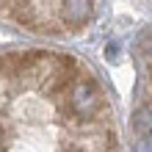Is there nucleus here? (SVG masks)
<instances>
[{
    "label": "nucleus",
    "instance_id": "obj_1",
    "mask_svg": "<svg viewBox=\"0 0 152 152\" xmlns=\"http://www.w3.org/2000/svg\"><path fill=\"white\" fill-rule=\"evenodd\" d=\"M69 105H72V111L80 119L94 116L97 108H100V91H97V86L91 80H77L72 86V91H69Z\"/></svg>",
    "mask_w": 152,
    "mask_h": 152
},
{
    "label": "nucleus",
    "instance_id": "obj_2",
    "mask_svg": "<svg viewBox=\"0 0 152 152\" xmlns=\"http://www.w3.org/2000/svg\"><path fill=\"white\" fill-rule=\"evenodd\" d=\"M61 17L69 28H83L91 17V0H64L61 3Z\"/></svg>",
    "mask_w": 152,
    "mask_h": 152
},
{
    "label": "nucleus",
    "instance_id": "obj_3",
    "mask_svg": "<svg viewBox=\"0 0 152 152\" xmlns=\"http://www.w3.org/2000/svg\"><path fill=\"white\" fill-rule=\"evenodd\" d=\"M133 133H136V138L152 136V108L141 105V108L133 111Z\"/></svg>",
    "mask_w": 152,
    "mask_h": 152
},
{
    "label": "nucleus",
    "instance_id": "obj_4",
    "mask_svg": "<svg viewBox=\"0 0 152 152\" xmlns=\"http://www.w3.org/2000/svg\"><path fill=\"white\" fill-rule=\"evenodd\" d=\"M136 152H152V136H144V138H136V144H133Z\"/></svg>",
    "mask_w": 152,
    "mask_h": 152
},
{
    "label": "nucleus",
    "instance_id": "obj_5",
    "mask_svg": "<svg viewBox=\"0 0 152 152\" xmlns=\"http://www.w3.org/2000/svg\"><path fill=\"white\" fill-rule=\"evenodd\" d=\"M105 58H108V61H116V58H119V44H108V47H105Z\"/></svg>",
    "mask_w": 152,
    "mask_h": 152
},
{
    "label": "nucleus",
    "instance_id": "obj_6",
    "mask_svg": "<svg viewBox=\"0 0 152 152\" xmlns=\"http://www.w3.org/2000/svg\"><path fill=\"white\" fill-rule=\"evenodd\" d=\"M0 144H3V127H0Z\"/></svg>",
    "mask_w": 152,
    "mask_h": 152
},
{
    "label": "nucleus",
    "instance_id": "obj_7",
    "mask_svg": "<svg viewBox=\"0 0 152 152\" xmlns=\"http://www.w3.org/2000/svg\"><path fill=\"white\" fill-rule=\"evenodd\" d=\"M149 77H152V64H149Z\"/></svg>",
    "mask_w": 152,
    "mask_h": 152
},
{
    "label": "nucleus",
    "instance_id": "obj_8",
    "mask_svg": "<svg viewBox=\"0 0 152 152\" xmlns=\"http://www.w3.org/2000/svg\"><path fill=\"white\" fill-rule=\"evenodd\" d=\"M66 152H69V149H66Z\"/></svg>",
    "mask_w": 152,
    "mask_h": 152
}]
</instances>
